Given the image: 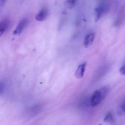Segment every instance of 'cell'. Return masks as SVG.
<instances>
[{
    "label": "cell",
    "instance_id": "obj_4",
    "mask_svg": "<svg viewBox=\"0 0 125 125\" xmlns=\"http://www.w3.org/2000/svg\"><path fill=\"white\" fill-rule=\"evenodd\" d=\"M86 62H85L80 64L78 67L75 73L76 78L80 79L83 77L86 66Z\"/></svg>",
    "mask_w": 125,
    "mask_h": 125
},
{
    "label": "cell",
    "instance_id": "obj_9",
    "mask_svg": "<svg viewBox=\"0 0 125 125\" xmlns=\"http://www.w3.org/2000/svg\"><path fill=\"white\" fill-rule=\"evenodd\" d=\"M104 121L106 122H112L114 120L113 116L111 112H108L106 114L104 119Z\"/></svg>",
    "mask_w": 125,
    "mask_h": 125
},
{
    "label": "cell",
    "instance_id": "obj_10",
    "mask_svg": "<svg viewBox=\"0 0 125 125\" xmlns=\"http://www.w3.org/2000/svg\"><path fill=\"white\" fill-rule=\"evenodd\" d=\"M118 112L120 115H125V101L121 104Z\"/></svg>",
    "mask_w": 125,
    "mask_h": 125
},
{
    "label": "cell",
    "instance_id": "obj_2",
    "mask_svg": "<svg viewBox=\"0 0 125 125\" xmlns=\"http://www.w3.org/2000/svg\"><path fill=\"white\" fill-rule=\"evenodd\" d=\"M28 23V20L27 18L22 19L18 24L16 28L13 31V34L16 35L20 34L24 29L27 27Z\"/></svg>",
    "mask_w": 125,
    "mask_h": 125
},
{
    "label": "cell",
    "instance_id": "obj_11",
    "mask_svg": "<svg viewBox=\"0 0 125 125\" xmlns=\"http://www.w3.org/2000/svg\"><path fill=\"white\" fill-rule=\"evenodd\" d=\"M119 72L122 75H125V63L120 69Z\"/></svg>",
    "mask_w": 125,
    "mask_h": 125
},
{
    "label": "cell",
    "instance_id": "obj_12",
    "mask_svg": "<svg viewBox=\"0 0 125 125\" xmlns=\"http://www.w3.org/2000/svg\"><path fill=\"white\" fill-rule=\"evenodd\" d=\"M6 0H0V4L1 6H4L6 3Z\"/></svg>",
    "mask_w": 125,
    "mask_h": 125
},
{
    "label": "cell",
    "instance_id": "obj_6",
    "mask_svg": "<svg viewBox=\"0 0 125 125\" xmlns=\"http://www.w3.org/2000/svg\"><path fill=\"white\" fill-rule=\"evenodd\" d=\"M10 22L9 19H4L0 23V36L4 33L9 28L10 25Z\"/></svg>",
    "mask_w": 125,
    "mask_h": 125
},
{
    "label": "cell",
    "instance_id": "obj_3",
    "mask_svg": "<svg viewBox=\"0 0 125 125\" xmlns=\"http://www.w3.org/2000/svg\"><path fill=\"white\" fill-rule=\"evenodd\" d=\"M95 20L97 22L100 19L106 11V7L104 4H101L95 9Z\"/></svg>",
    "mask_w": 125,
    "mask_h": 125
},
{
    "label": "cell",
    "instance_id": "obj_7",
    "mask_svg": "<svg viewBox=\"0 0 125 125\" xmlns=\"http://www.w3.org/2000/svg\"><path fill=\"white\" fill-rule=\"evenodd\" d=\"M48 15V10L45 8H43L40 10L36 15L35 19L37 21H42L45 20Z\"/></svg>",
    "mask_w": 125,
    "mask_h": 125
},
{
    "label": "cell",
    "instance_id": "obj_5",
    "mask_svg": "<svg viewBox=\"0 0 125 125\" xmlns=\"http://www.w3.org/2000/svg\"><path fill=\"white\" fill-rule=\"evenodd\" d=\"M95 39V34L94 33L88 34L85 37L84 42V45L86 48H88L92 45L94 42Z\"/></svg>",
    "mask_w": 125,
    "mask_h": 125
},
{
    "label": "cell",
    "instance_id": "obj_8",
    "mask_svg": "<svg viewBox=\"0 0 125 125\" xmlns=\"http://www.w3.org/2000/svg\"><path fill=\"white\" fill-rule=\"evenodd\" d=\"M77 1V0H67L66 3L69 8L72 9L76 5Z\"/></svg>",
    "mask_w": 125,
    "mask_h": 125
},
{
    "label": "cell",
    "instance_id": "obj_1",
    "mask_svg": "<svg viewBox=\"0 0 125 125\" xmlns=\"http://www.w3.org/2000/svg\"><path fill=\"white\" fill-rule=\"evenodd\" d=\"M108 89L106 87H102L96 90L92 95L91 99V104L92 106L99 105L108 94Z\"/></svg>",
    "mask_w": 125,
    "mask_h": 125
}]
</instances>
